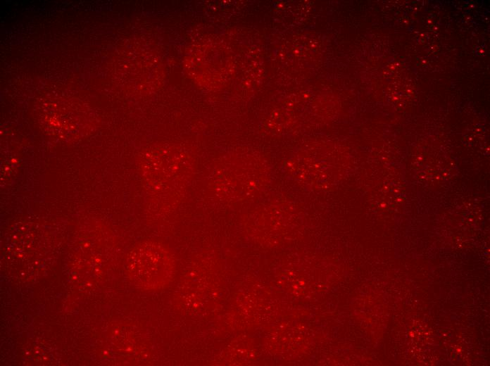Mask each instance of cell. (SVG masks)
<instances>
[{
  "label": "cell",
  "instance_id": "obj_1",
  "mask_svg": "<svg viewBox=\"0 0 490 366\" xmlns=\"http://www.w3.org/2000/svg\"><path fill=\"white\" fill-rule=\"evenodd\" d=\"M148 172L155 191L175 201L185 194L193 178L194 165L187 153L172 149L154 170Z\"/></svg>",
  "mask_w": 490,
  "mask_h": 366
}]
</instances>
